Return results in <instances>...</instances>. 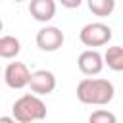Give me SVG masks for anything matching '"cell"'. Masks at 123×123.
I'll return each mask as SVG.
<instances>
[{
  "label": "cell",
  "mask_w": 123,
  "mask_h": 123,
  "mask_svg": "<svg viewBox=\"0 0 123 123\" xmlns=\"http://www.w3.org/2000/svg\"><path fill=\"white\" fill-rule=\"evenodd\" d=\"M115 88L108 79H94L86 77L81 79L77 85V98L88 106H106L113 100Z\"/></svg>",
  "instance_id": "1"
},
{
  "label": "cell",
  "mask_w": 123,
  "mask_h": 123,
  "mask_svg": "<svg viewBox=\"0 0 123 123\" xmlns=\"http://www.w3.org/2000/svg\"><path fill=\"white\" fill-rule=\"evenodd\" d=\"M13 119L19 123H33V121H42L46 117V106L40 100L38 94H23L17 98L12 106Z\"/></svg>",
  "instance_id": "2"
},
{
  "label": "cell",
  "mask_w": 123,
  "mask_h": 123,
  "mask_svg": "<svg viewBox=\"0 0 123 123\" xmlns=\"http://www.w3.org/2000/svg\"><path fill=\"white\" fill-rule=\"evenodd\" d=\"M79 40L85 46H90V48L104 46V44H108L111 40V29L106 23H100V21L86 23L79 33Z\"/></svg>",
  "instance_id": "3"
},
{
  "label": "cell",
  "mask_w": 123,
  "mask_h": 123,
  "mask_svg": "<svg viewBox=\"0 0 123 123\" xmlns=\"http://www.w3.org/2000/svg\"><path fill=\"white\" fill-rule=\"evenodd\" d=\"M63 40H65L63 33L58 27H54V25L42 27L37 33V46L40 50H44V52H56V50H60L62 44H63Z\"/></svg>",
  "instance_id": "4"
},
{
  "label": "cell",
  "mask_w": 123,
  "mask_h": 123,
  "mask_svg": "<svg viewBox=\"0 0 123 123\" xmlns=\"http://www.w3.org/2000/svg\"><path fill=\"white\" fill-rule=\"evenodd\" d=\"M29 79H31V71L21 62H12L4 69V81H6V85L10 88H17L19 90V88L29 85Z\"/></svg>",
  "instance_id": "5"
},
{
  "label": "cell",
  "mask_w": 123,
  "mask_h": 123,
  "mask_svg": "<svg viewBox=\"0 0 123 123\" xmlns=\"http://www.w3.org/2000/svg\"><path fill=\"white\" fill-rule=\"evenodd\" d=\"M29 86L35 94L38 96H46L50 92H54L56 88V75L48 69H38V71H33L31 73V79H29Z\"/></svg>",
  "instance_id": "6"
},
{
  "label": "cell",
  "mask_w": 123,
  "mask_h": 123,
  "mask_svg": "<svg viewBox=\"0 0 123 123\" xmlns=\"http://www.w3.org/2000/svg\"><path fill=\"white\" fill-rule=\"evenodd\" d=\"M77 65H79V69H81V73L83 75H88V77H92V75H98L102 69H104V56L100 54V52H96V50H85V52H81L79 54V60H77Z\"/></svg>",
  "instance_id": "7"
},
{
  "label": "cell",
  "mask_w": 123,
  "mask_h": 123,
  "mask_svg": "<svg viewBox=\"0 0 123 123\" xmlns=\"http://www.w3.org/2000/svg\"><path fill=\"white\" fill-rule=\"evenodd\" d=\"M29 13L33 19L46 23L56 15V2L54 0H31L29 2Z\"/></svg>",
  "instance_id": "8"
},
{
  "label": "cell",
  "mask_w": 123,
  "mask_h": 123,
  "mask_svg": "<svg viewBox=\"0 0 123 123\" xmlns=\"http://www.w3.org/2000/svg\"><path fill=\"white\" fill-rule=\"evenodd\" d=\"M19 52H21V42H19L15 37H12V35L0 37V58L12 60V58H15Z\"/></svg>",
  "instance_id": "9"
},
{
  "label": "cell",
  "mask_w": 123,
  "mask_h": 123,
  "mask_svg": "<svg viewBox=\"0 0 123 123\" xmlns=\"http://www.w3.org/2000/svg\"><path fill=\"white\" fill-rule=\"evenodd\" d=\"M104 63L111 71H123V46H110L104 54Z\"/></svg>",
  "instance_id": "10"
},
{
  "label": "cell",
  "mask_w": 123,
  "mask_h": 123,
  "mask_svg": "<svg viewBox=\"0 0 123 123\" xmlns=\"http://www.w3.org/2000/svg\"><path fill=\"white\" fill-rule=\"evenodd\" d=\"M88 10L98 17H108L115 10V0H86Z\"/></svg>",
  "instance_id": "11"
},
{
  "label": "cell",
  "mask_w": 123,
  "mask_h": 123,
  "mask_svg": "<svg viewBox=\"0 0 123 123\" xmlns=\"http://www.w3.org/2000/svg\"><path fill=\"white\" fill-rule=\"evenodd\" d=\"M88 121L90 123H115V115L111 111H106V110H96L90 113Z\"/></svg>",
  "instance_id": "12"
},
{
  "label": "cell",
  "mask_w": 123,
  "mask_h": 123,
  "mask_svg": "<svg viewBox=\"0 0 123 123\" xmlns=\"http://www.w3.org/2000/svg\"><path fill=\"white\" fill-rule=\"evenodd\" d=\"M60 4H62L63 8H69V10H73V8H79V6L83 4V0H60Z\"/></svg>",
  "instance_id": "13"
},
{
  "label": "cell",
  "mask_w": 123,
  "mask_h": 123,
  "mask_svg": "<svg viewBox=\"0 0 123 123\" xmlns=\"http://www.w3.org/2000/svg\"><path fill=\"white\" fill-rule=\"evenodd\" d=\"M2 27H4V23H2V19H0V31H2Z\"/></svg>",
  "instance_id": "14"
},
{
  "label": "cell",
  "mask_w": 123,
  "mask_h": 123,
  "mask_svg": "<svg viewBox=\"0 0 123 123\" xmlns=\"http://www.w3.org/2000/svg\"><path fill=\"white\" fill-rule=\"evenodd\" d=\"M0 79H4V73H2V69H0Z\"/></svg>",
  "instance_id": "15"
},
{
  "label": "cell",
  "mask_w": 123,
  "mask_h": 123,
  "mask_svg": "<svg viewBox=\"0 0 123 123\" xmlns=\"http://www.w3.org/2000/svg\"><path fill=\"white\" fill-rule=\"evenodd\" d=\"M13 2H23V0H13Z\"/></svg>",
  "instance_id": "16"
}]
</instances>
